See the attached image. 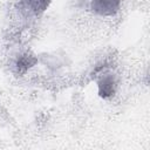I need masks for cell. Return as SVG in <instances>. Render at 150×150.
Returning a JSON list of instances; mask_svg holds the SVG:
<instances>
[{"label":"cell","instance_id":"6da1fadb","mask_svg":"<svg viewBox=\"0 0 150 150\" xmlns=\"http://www.w3.org/2000/svg\"><path fill=\"white\" fill-rule=\"evenodd\" d=\"M122 0H90V8L98 15L111 16L121 7Z\"/></svg>","mask_w":150,"mask_h":150},{"label":"cell","instance_id":"7a4b0ae2","mask_svg":"<svg viewBox=\"0 0 150 150\" xmlns=\"http://www.w3.org/2000/svg\"><path fill=\"white\" fill-rule=\"evenodd\" d=\"M117 82L111 74L103 75L98 81V95L102 98H110L116 93Z\"/></svg>","mask_w":150,"mask_h":150},{"label":"cell","instance_id":"3957f363","mask_svg":"<svg viewBox=\"0 0 150 150\" xmlns=\"http://www.w3.org/2000/svg\"><path fill=\"white\" fill-rule=\"evenodd\" d=\"M35 62H36L35 57H34L33 55L26 53V54L20 55V56L16 59V61H15V63H14V68H15L16 73L23 74V73H26Z\"/></svg>","mask_w":150,"mask_h":150},{"label":"cell","instance_id":"277c9868","mask_svg":"<svg viewBox=\"0 0 150 150\" xmlns=\"http://www.w3.org/2000/svg\"><path fill=\"white\" fill-rule=\"evenodd\" d=\"M50 0H23L26 7L34 14H40L47 9Z\"/></svg>","mask_w":150,"mask_h":150}]
</instances>
